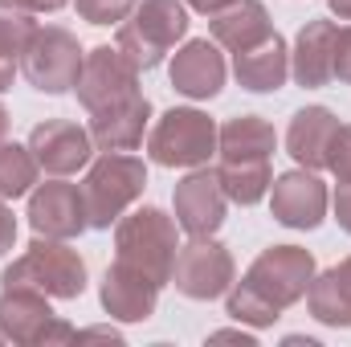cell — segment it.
<instances>
[{"label": "cell", "instance_id": "6da1fadb", "mask_svg": "<svg viewBox=\"0 0 351 347\" xmlns=\"http://www.w3.org/2000/svg\"><path fill=\"white\" fill-rule=\"evenodd\" d=\"M315 282V258L302 246H269L262 250L241 282L229 286L225 311L245 327H274L286 307L302 302Z\"/></svg>", "mask_w": 351, "mask_h": 347}, {"label": "cell", "instance_id": "7a4b0ae2", "mask_svg": "<svg viewBox=\"0 0 351 347\" xmlns=\"http://www.w3.org/2000/svg\"><path fill=\"white\" fill-rule=\"evenodd\" d=\"M176 229L180 225L156 204L123 213L119 225H114V250H119L114 258L143 270L147 278H156L164 286V282H172V265H176V254H180Z\"/></svg>", "mask_w": 351, "mask_h": 347}, {"label": "cell", "instance_id": "3957f363", "mask_svg": "<svg viewBox=\"0 0 351 347\" xmlns=\"http://www.w3.org/2000/svg\"><path fill=\"white\" fill-rule=\"evenodd\" d=\"M184 33H188V4L184 0H139L135 12L119 25L114 45L143 74V70H156L172 53L176 41H184Z\"/></svg>", "mask_w": 351, "mask_h": 347}, {"label": "cell", "instance_id": "277c9868", "mask_svg": "<svg viewBox=\"0 0 351 347\" xmlns=\"http://www.w3.org/2000/svg\"><path fill=\"white\" fill-rule=\"evenodd\" d=\"M143 188H147V164H143L139 156L102 152V156L90 164L86 180H82L90 229H110V225H119V217L143 196Z\"/></svg>", "mask_w": 351, "mask_h": 347}, {"label": "cell", "instance_id": "5b68a950", "mask_svg": "<svg viewBox=\"0 0 351 347\" xmlns=\"http://www.w3.org/2000/svg\"><path fill=\"white\" fill-rule=\"evenodd\" d=\"M4 286H29L49 298H78L86 290V261L74 246L58 237H33L29 250L12 261L0 278Z\"/></svg>", "mask_w": 351, "mask_h": 347}, {"label": "cell", "instance_id": "8992f818", "mask_svg": "<svg viewBox=\"0 0 351 347\" xmlns=\"http://www.w3.org/2000/svg\"><path fill=\"white\" fill-rule=\"evenodd\" d=\"M217 135L221 127L196 110V106H172L156 119L147 135V156L160 168H204L217 156Z\"/></svg>", "mask_w": 351, "mask_h": 347}, {"label": "cell", "instance_id": "52a82bcc", "mask_svg": "<svg viewBox=\"0 0 351 347\" xmlns=\"http://www.w3.org/2000/svg\"><path fill=\"white\" fill-rule=\"evenodd\" d=\"M86 49L78 45V37L70 29L58 25H37V33L29 37L25 53H21V74L29 78V86L41 94H66L78 86Z\"/></svg>", "mask_w": 351, "mask_h": 347}, {"label": "cell", "instance_id": "ba28073f", "mask_svg": "<svg viewBox=\"0 0 351 347\" xmlns=\"http://www.w3.org/2000/svg\"><path fill=\"white\" fill-rule=\"evenodd\" d=\"M0 335L12 344H70L78 331L53 315L49 294L29 286H4L0 290Z\"/></svg>", "mask_w": 351, "mask_h": 347}, {"label": "cell", "instance_id": "9c48e42d", "mask_svg": "<svg viewBox=\"0 0 351 347\" xmlns=\"http://www.w3.org/2000/svg\"><path fill=\"white\" fill-rule=\"evenodd\" d=\"M172 282L184 298L213 302V298L229 294V286H233V254L213 237H192L176 254Z\"/></svg>", "mask_w": 351, "mask_h": 347}, {"label": "cell", "instance_id": "30bf717a", "mask_svg": "<svg viewBox=\"0 0 351 347\" xmlns=\"http://www.w3.org/2000/svg\"><path fill=\"white\" fill-rule=\"evenodd\" d=\"M25 217H29L37 237H58V241H74L90 229L86 196L66 176H53V180L37 184L29 192V213Z\"/></svg>", "mask_w": 351, "mask_h": 347}, {"label": "cell", "instance_id": "8fae6325", "mask_svg": "<svg viewBox=\"0 0 351 347\" xmlns=\"http://www.w3.org/2000/svg\"><path fill=\"white\" fill-rule=\"evenodd\" d=\"M78 102L86 110H102L110 102H123L131 94H139V70L127 62V53L119 45H98L90 49L78 74Z\"/></svg>", "mask_w": 351, "mask_h": 347}, {"label": "cell", "instance_id": "7c38bea8", "mask_svg": "<svg viewBox=\"0 0 351 347\" xmlns=\"http://www.w3.org/2000/svg\"><path fill=\"white\" fill-rule=\"evenodd\" d=\"M327 184L319 180V172L311 168H294V172L278 176L269 184V208H274V221L286 225V229H319L323 217H327Z\"/></svg>", "mask_w": 351, "mask_h": 347}, {"label": "cell", "instance_id": "4fadbf2b", "mask_svg": "<svg viewBox=\"0 0 351 347\" xmlns=\"http://www.w3.org/2000/svg\"><path fill=\"white\" fill-rule=\"evenodd\" d=\"M29 152L45 176H74L78 168L90 164L94 139H90V127H78L70 119H45L33 127Z\"/></svg>", "mask_w": 351, "mask_h": 347}, {"label": "cell", "instance_id": "5bb4252c", "mask_svg": "<svg viewBox=\"0 0 351 347\" xmlns=\"http://www.w3.org/2000/svg\"><path fill=\"white\" fill-rule=\"evenodd\" d=\"M225 213H229V196H225L217 172L196 168L176 184V225L188 237H213L225 225Z\"/></svg>", "mask_w": 351, "mask_h": 347}, {"label": "cell", "instance_id": "9a60e30c", "mask_svg": "<svg viewBox=\"0 0 351 347\" xmlns=\"http://www.w3.org/2000/svg\"><path fill=\"white\" fill-rule=\"evenodd\" d=\"M160 290H164V286H160L156 278H147L143 270H135V265H127V261L114 258V265L102 274L98 298H102V307H106L110 319H119V323H143V319L156 315Z\"/></svg>", "mask_w": 351, "mask_h": 347}, {"label": "cell", "instance_id": "2e32d148", "mask_svg": "<svg viewBox=\"0 0 351 347\" xmlns=\"http://www.w3.org/2000/svg\"><path fill=\"white\" fill-rule=\"evenodd\" d=\"M225 74H229V70H225L221 45L208 41V37L184 41V45L176 49V58H172V86H176V94L196 98V102L217 98L221 86H225Z\"/></svg>", "mask_w": 351, "mask_h": 347}, {"label": "cell", "instance_id": "e0dca14e", "mask_svg": "<svg viewBox=\"0 0 351 347\" xmlns=\"http://www.w3.org/2000/svg\"><path fill=\"white\" fill-rule=\"evenodd\" d=\"M147 119H152V102L143 94H131L123 102L90 110V139L98 152H135L143 143Z\"/></svg>", "mask_w": 351, "mask_h": 347}, {"label": "cell", "instance_id": "ac0fdd59", "mask_svg": "<svg viewBox=\"0 0 351 347\" xmlns=\"http://www.w3.org/2000/svg\"><path fill=\"white\" fill-rule=\"evenodd\" d=\"M335 33H339L335 21H306L298 29L294 49H290V78L302 90H319L327 82H335V74H331Z\"/></svg>", "mask_w": 351, "mask_h": 347}, {"label": "cell", "instance_id": "d6986e66", "mask_svg": "<svg viewBox=\"0 0 351 347\" xmlns=\"http://www.w3.org/2000/svg\"><path fill=\"white\" fill-rule=\"evenodd\" d=\"M335 131H339V119L327 106H302V110H294V119L286 127V152L294 156L298 168L323 172Z\"/></svg>", "mask_w": 351, "mask_h": 347}, {"label": "cell", "instance_id": "ffe728a7", "mask_svg": "<svg viewBox=\"0 0 351 347\" xmlns=\"http://www.w3.org/2000/svg\"><path fill=\"white\" fill-rule=\"evenodd\" d=\"M208 29H213V41L221 49L245 53V49L262 45L265 37L274 33V21H269L262 0H233L229 8H221V12L208 16Z\"/></svg>", "mask_w": 351, "mask_h": 347}, {"label": "cell", "instance_id": "44dd1931", "mask_svg": "<svg viewBox=\"0 0 351 347\" xmlns=\"http://www.w3.org/2000/svg\"><path fill=\"white\" fill-rule=\"evenodd\" d=\"M233 74L237 82L254 94H274V90L286 86L290 78V49L278 33H269L262 45L245 49V53H233Z\"/></svg>", "mask_w": 351, "mask_h": 347}, {"label": "cell", "instance_id": "7402d4cb", "mask_svg": "<svg viewBox=\"0 0 351 347\" xmlns=\"http://www.w3.org/2000/svg\"><path fill=\"white\" fill-rule=\"evenodd\" d=\"M306 307L327 327H351V258L315 274V282L306 290Z\"/></svg>", "mask_w": 351, "mask_h": 347}, {"label": "cell", "instance_id": "603a6c76", "mask_svg": "<svg viewBox=\"0 0 351 347\" xmlns=\"http://www.w3.org/2000/svg\"><path fill=\"white\" fill-rule=\"evenodd\" d=\"M274 147H278V135L262 115H237L217 135L221 160H269Z\"/></svg>", "mask_w": 351, "mask_h": 347}, {"label": "cell", "instance_id": "cb8c5ba5", "mask_svg": "<svg viewBox=\"0 0 351 347\" xmlns=\"http://www.w3.org/2000/svg\"><path fill=\"white\" fill-rule=\"evenodd\" d=\"M217 180L225 188V196L233 204H258L265 200L269 184H274V172H269V160H221L217 168Z\"/></svg>", "mask_w": 351, "mask_h": 347}, {"label": "cell", "instance_id": "d4e9b609", "mask_svg": "<svg viewBox=\"0 0 351 347\" xmlns=\"http://www.w3.org/2000/svg\"><path fill=\"white\" fill-rule=\"evenodd\" d=\"M37 160L29 152V143H8L0 139V200H16V196H29L33 184H37Z\"/></svg>", "mask_w": 351, "mask_h": 347}, {"label": "cell", "instance_id": "484cf974", "mask_svg": "<svg viewBox=\"0 0 351 347\" xmlns=\"http://www.w3.org/2000/svg\"><path fill=\"white\" fill-rule=\"evenodd\" d=\"M33 33H37L33 12L21 8V4H12V0H0V58L21 62V53H25V45H29Z\"/></svg>", "mask_w": 351, "mask_h": 347}, {"label": "cell", "instance_id": "4316f807", "mask_svg": "<svg viewBox=\"0 0 351 347\" xmlns=\"http://www.w3.org/2000/svg\"><path fill=\"white\" fill-rule=\"evenodd\" d=\"M135 4H139V0H74L78 16L90 21V25H98V29H106V25L119 29V25L135 12Z\"/></svg>", "mask_w": 351, "mask_h": 347}, {"label": "cell", "instance_id": "83f0119b", "mask_svg": "<svg viewBox=\"0 0 351 347\" xmlns=\"http://www.w3.org/2000/svg\"><path fill=\"white\" fill-rule=\"evenodd\" d=\"M327 168L339 180H351V123H339V131L331 139V152H327Z\"/></svg>", "mask_w": 351, "mask_h": 347}, {"label": "cell", "instance_id": "f1b7e54d", "mask_svg": "<svg viewBox=\"0 0 351 347\" xmlns=\"http://www.w3.org/2000/svg\"><path fill=\"white\" fill-rule=\"evenodd\" d=\"M331 74L335 82H348L351 86V25H343L335 33V53H331Z\"/></svg>", "mask_w": 351, "mask_h": 347}, {"label": "cell", "instance_id": "f546056e", "mask_svg": "<svg viewBox=\"0 0 351 347\" xmlns=\"http://www.w3.org/2000/svg\"><path fill=\"white\" fill-rule=\"evenodd\" d=\"M331 208H335L339 229L351 233V180H339V188H335V196H331Z\"/></svg>", "mask_w": 351, "mask_h": 347}, {"label": "cell", "instance_id": "4dcf8cb0", "mask_svg": "<svg viewBox=\"0 0 351 347\" xmlns=\"http://www.w3.org/2000/svg\"><path fill=\"white\" fill-rule=\"evenodd\" d=\"M12 246H16V217H12V208L0 200V258H4Z\"/></svg>", "mask_w": 351, "mask_h": 347}, {"label": "cell", "instance_id": "1f68e13d", "mask_svg": "<svg viewBox=\"0 0 351 347\" xmlns=\"http://www.w3.org/2000/svg\"><path fill=\"white\" fill-rule=\"evenodd\" d=\"M12 4H21V8H29V12H58V8H66L70 0H12Z\"/></svg>", "mask_w": 351, "mask_h": 347}, {"label": "cell", "instance_id": "d6a6232c", "mask_svg": "<svg viewBox=\"0 0 351 347\" xmlns=\"http://www.w3.org/2000/svg\"><path fill=\"white\" fill-rule=\"evenodd\" d=\"M208 339H213V344H245V347H254V335H250V331H213Z\"/></svg>", "mask_w": 351, "mask_h": 347}, {"label": "cell", "instance_id": "836d02e7", "mask_svg": "<svg viewBox=\"0 0 351 347\" xmlns=\"http://www.w3.org/2000/svg\"><path fill=\"white\" fill-rule=\"evenodd\" d=\"M188 8H196V12H204V16H213V12H221V8H229L233 0H184Z\"/></svg>", "mask_w": 351, "mask_h": 347}, {"label": "cell", "instance_id": "e575fe53", "mask_svg": "<svg viewBox=\"0 0 351 347\" xmlns=\"http://www.w3.org/2000/svg\"><path fill=\"white\" fill-rule=\"evenodd\" d=\"M12 78H16V62L12 58H0V90L12 86Z\"/></svg>", "mask_w": 351, "mask_h": 347}, {"label": "cell", "instance_id": "d590c367", "mask_svg": "<svg viewBox=\"0 0 351 347\" xmlns=\"http://www.w3.org/2000/svg\"><path fill=\"white\" fill-rule=\"evenodd\" d=\"M78 339H119V331H106V327H90V331H78Z\"/></svg>", "mask_w": 351, "mask_h": 347}, {"label": "cell", "instance_id": "8d00e7d4", "mask_svg": "<svg viewBox=\"0 0 351 347\" xmlns=\"http://www.w3.org/2000/svg\"><path fill=\"white\" fill-rule=\"evenodd\" d=\"M327 8H331L335 16H343V21H351V0H327Z\"/></svg>", "mask_w": 351, "mask_h": 347}, {"label": "cell", "instance_id": "74e56055", "mask_svg": "<svg viewBox=\"0 0 351 347\" xmlns=\"http://www.w3.org/2000/svg\"><path fill=\"white\" fill-rule=\"evenodd\" d=\"M4 135H8V110L0 106V139H4Z\"/></svg>", "mask_w": 351, "mask_h": 347}, {"label": "cell", "instance_id": "f35d334b", "mask_svg": "<svg viewBox=\"0 0 351 347\" xmlns=\"http://www.w3.org/2000/svg\"><path fill=\"white\" fill-rule=\"evenodd\" d=\"M0 339H4V335H0Z\"/></svg>", "mask_w": 351, "mask_h": 347}]
</instances>
